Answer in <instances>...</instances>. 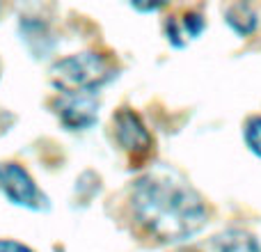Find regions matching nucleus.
Segmentation results:
<instances>
[{"mask_svg": "<svg viewBox=\"0 0 261 252\" xmlns=\"http://www.w3.org/2000/svg\"><path fill=\"white\" fill-rule=\"evenodd\" d=\"M130 207L142 230L163 243L186 241L206 225V207L197 190L172 172L142 177L133 188Z\"/></svg>", "mask_w": 261, "mask_h": 252, "instance_id": "nucleus-1", "label": "nucleus"}, {"mask_svg": "<svg viewBox=\"0 0 261 252\" xmlns=\"http://www.w3.org/2000/svg\"><path fill=\"white\" fill-rule=\"evenodd\" d=\"M110 78V67L99 53H76L62 58L50 67V83L64 94L76 92H94Z\"/></svg>", "mask_w": 261, "mask_h": 252, "instance_id": "nucleus-2", "label": "nucleus"}, {"mask_svg": "<svg viewBox=\"0 0 261 252\" xmlns=\"http://www.w3.org/2000/svg\"><path fill=\"white\" fill-rule=\"evenodd\" d=\"M0 190L7 195V199L12 204L25 209H48V199L39 190V186L35 184L28 170L18 163H0Z\"/></svg>", "mask_w": 261, "mask_h": 252, "instance_id": "nucleus-3", "label": "nucleus"}, {"mask_svg": "<svg viewBox=\"0 0 261 252\" xmlns=\"http://www.w3.org/2000/svg\"><path fill=\"white\" fill-rule=\"evenodd\" d=\"M55 113L60 122L71 131L90 129L99 117V96L96 92H76V94H64L55 101Z\"/></svg>", "mask_w": 261, "mask_h": 252, "instance_id": "nucleus-4", "label": "nucleus"}, {"mask_svg": "<svg viewBox=\"0 0 261 252\" xmlns=\"http://www.w3.org/2000/svg\"><path fill=\"white\" fill-rule=\"evenodd\" d=\"M115 135L128 154H144L151 147V135L133 110H119L115 115Z\"/></svg>", "mask_w": 261, "mask_h": 252, "instance_id": "nucleus-5", "label": "nucleus"}, {"mask_svg": "<svg viewBox=\"0 0 261 252\" xmlns=\"http://www.w3.org/2000/svg\"><path fill=\"white\" fill-rule=\"evenodd\" d=\"M21 35L28 41L30 51H35L37 58H44L48 51L55 48V39L50 35V28L39 18H23L21 21Z\"/></svg>", "mask_w": 261, "mask_h": 252, "instance_id": "nucleus-6", "label": "nucleus"}, {"mask_svg": "<svg viewBox=\"0 0 261 252\" xmlns=\"http://www.w3.org/2000/svg\"><path fill=\"white\" fill-rule=\"evenodd\" d=\"M202 30H204V18L199 14H186L181 18L170 16L165 23V32L170 37L172 46H184L188 39H195Z\"/></svg>", "mask_w": 261, "mask_h": 252, "instance_id": "nucleus-7", "label": "nucleus"}, {"mask_svg": "<svg viewBox=\"0 0 261 252\" xmlns=\"http://www.w3.org/2000/svg\"><path fill=\"white\" fill-rule=\"evenodd\" d=\"M220 252H261L259 241L252 234L243 230H231L227 234L220 236V243H218Z\"/></svg>", "mask_w": 261, "mask_h": 252, "instance_id": "nucleus-8", "label": "nucleus"}, {"mask_svg": "<svg viewBox=\"0 0 261 252\" xmlns=\"http://www.w3.org/2000/svg\"><path fill=\"white\" fill-rule=\"evenodd\" d=\"M225 16H227V23H229L239 35H250V32L257 28V14H254V9L250 7V5H243V3L229 5Z\"/></svg>", "mask_w": 261, "mask_h": 252, "instance_id": "nucleus-9", "label": "nucleus"}, {"mask_svg": "<svg viewBox=\"0 0 261 252\" xmlns=\"http://www.w3.org/2000/svg\"><path fill=\"white\" fill-rule=\"evenodd\" d=\"M245 142H248L250 152L261 156V117H252L245 124Z\"/></svg>", "mask_w": 261, "mask_h": 252, "instance_id": "nucleus-10", "label": "nucleus"}, {"mask_svg": "<svg viewBox=\"0 0 261 252\" xmlns=\"http://www.w3.org/2000/svg\"><path fill=\"white\" fill-rule=\"evenodd\" d=\"M0 252H35V250H30L28 245L18 243V241L3 239V241H0Z\"/></svg>", "mask_w": 261, "mask_h": 252, "instance_id": "nucleus-11", "label": "nucleus"}, {"mask_svg": "<svg viewBox=\"0 0 261 252\" xmlns=\"http://www.w3.org/2000/svg\"><path fill=\"white\" fill-rule=\"evenodd\" d=\"M58 252H62V248H58Z\"/></svg>", "mask_w": 261, "mask_h": 252, "instance_id": "nucleus-12", "label": "nucleus"}]
</instances>
